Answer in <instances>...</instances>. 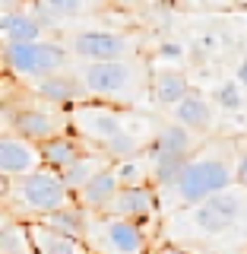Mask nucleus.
<instances>
[{
    "mask_svg": "<svg viewBox=\"0 0 247 254\" xmlns=\"http://www.w3.org/2000/svg\"><path fill=\"white\" fill-rule=\"evenodd\" d=\"M181 54H184V51H181V45H171V42L158 48V58H165V61H171V58H174V61H181Z\"/></svg>",
    "mask_w": 247,
    "mask_h": 254,
    "instance_id": "28",
    "label": "nucleus"
},
{
    "mask_svg": "<svg viewBox=\"0 0 247 254\" xmlns=\"http://www.w3.org/2000/svg\"><path fill=\"white\" fill-rule=\"evenodd\" d=\"M0 58H3V73L26 83L32 76L63 70L73 54L54 38H35V42H0Z\"/></svg>",
    "mask_w": 247,
    "mask_h": 254,
    "instance_id": "7",
    "label": "nucleus"
},
{
    "mask_svg": "<svg viewBox=\"0 0 247 254\" xmlns=\"http://www.w3.org/2000/svg\"><path fill=\"white\" fill-rule=\"evenodd\" d=\"M89 219H92V210H86L83 203L70 200V203H63L60 210L48 213V216H45V219H38V222H45V226L57 229V232H67V235L86 238V229H89Z\"/></svg>",
    "mask_w": 247,
    "mask_h": 254,
    "instance_id": "20",
    "label": "nucleus"
},
{
    "mask_svg": "<svg viewBox=\"0 0 247 254\" xmlns=\"http://www.w3.org/2000/svg\"><path fill=\"white\" fill-rule=\"evenodd\" d=\"M111 3H114L117 10H140V6L152 3V0H111Z\"/></svg>",
    "mask_w": 247,
    "mask_h": 254,
    "instance_id": "29",
    "label": "nucleus"
},
{
    "mask_svg": "<svg viewBox=\"0 0 247 254\" xmlns=\"http://www.w3.org/2000/svg\"><path fill=\"white\" fill-rule=\"evenodd\" d=\"M70 200H73V190L63 185L60 172L42 165V169L19 175V178H6V190L0 197V206L13 219L32 222V219H45L48 213L60 210Z\"/></svg>",
    "mask_w": 247,
    "mask_h": 254,
    "instance_id": "4",
    "label": "nucleus"
},
{
    "mask_svg": "<svg viewBox=\"0 0 247 254\" xmlns=\"http://www.w3.org/2000/svg\"><path fill=\"white\" fill-rule=\"evenodd\" d=\"M0 108H3V127H10L13 133H19V137H26L32 143H45L48 137H57V133L70 130L67 111L48 105L29 89L22 102L6 99V102H0Z\"/></svg>",
    "mask_w": 247,
    "mask_h": 254,
    "instance_id": "6",
    "label": "nucleus"
},
{
    "mask_svg": "<svg viewBox=\"0 0 247 254\" xmlns=\"http://www.w3.org/2000/svg\"><path fill=\"white\" fill-rule=\"evenodd\" d=\"M42 169V149L38 143H32L26 137L13 130H0V175L3 178H19Z\"/></svg>",
    "mask_w": 247,
    "mask_h": 254,
    "instance_id": "13",
    "label": "nucleus"
},
{
    "mask_svg": "<svg viewBox=\"0 0 247 254\" xmlns=\"http://www.w3.org/2000/svg\"><path fill=\"white\" fill-rule=\"evenodd\" d=\"M200 3L209 10H232V6H238V0H200Z\"/></svg>",
    "mask_w": 247,
    "mask_h": 254,
    "instance_id": "30",
    "label": "nucleus"
},
{
    "mask_svg": "<svg viewBox=\"0 0 247 254\" xmlns=\"http://www.w3.org/2000/svg\"><path fill=\"white\" fill-rule=\"evenodd\" d=\"M83 79L89 99L114 102L127 105L140 99L149 89V67L143 58H127V61H89L76 70Z\"/></svg>",
    "mask_w": 247,
    "mask_h": 254,
    "instance_id": "5",
    "label": "nucleus"
},
{
    "mask_svg": "<svg viewBox=\"0 0 247 254\" xmlns=\"http://www.w3.org/2000/svg\"><path fill=\"white\" fill-rule=\"evenodd\" d=\"M108 216H121V219H133L146 229H155L158 219H162V206H158V194H155V185H121L114 197L105 203Z\"/></svg>",
    "mask_w": 247,
    "mask_h": 254,
    "instance_id": "11",
    "label": "nucleus"
},
{
    "mask_svg": "<svg viewBox=\"0 0 247 254\" xmlns=\"http://www.w3.org/2000/svg\"><path fill=\"white\" fill-rule=\"evenodd\" d=\"M35 38H45V26L29 6L0 13V42H35Z\"/></svg>",
    "mask_w": 247,
    "mask_h": 254,
    "instance_id": "19",
    "label": "nucleus"
},
{
    "mask_svg": "<svg viewBox=\"0 0 247 254\" xmlns=\"http://www.w3.org/2000/svg\"><path fill=\"white\" fill-rule=\"evenodd\" d=\"M3 190H6V178L0 175V197H3Z\"/></svg>",
    "mask_w": 247,
    "mask_h": 254,
    "instance_id": "33",
    "label": "nucleus"
},
{
    "mask_svg": "<svg viewBox=\"0 0 247 254\" xmlns=\"http://www.w3.org/2000/svg\"><path fill=\"white\" fill-rule=\"evenodd\" d=\"M117 190H121V178H117L114 162H111L108 169H101L99 175H92V178L76 190L73 200L83 203L86 210H92V213H101V210H105V203L117 194Z\"/></svg>",
    "mask_w": 247,
    "mask_h": 254,
    "instance_id": "16",
    "label": "nucleus"
},
{
    "mask_svg": "<svg viewBox=\"0 0 247 254\" xmlns=\"http://www.w3.org/2000/svg\"><path fill=\"white\" fill-rule=\"evenodd\" d=\"M165 229H168V242H178L190 251H197V248H212L219 254H228L235 248L247 251V232L232 226L209 200L168 213Z\"/></svg>",
    "mask_w": 247,
    "mask_h": 254,
    "instance_id": "3",
    "label": "nucleus"
},
{
    "mask_svg": "<svg viewBox=\"0 0 247 254\" xmlns=\"http://www.w3.org/2000/svg\"><path fill=\"white\" fill-rule=\"evenodd\" d=\"M149 254H197V251H190V248H184V245H178V242H162V245H152Z\"/></svg>",
    "mask_w": 247,
    "mask_h": 254,
    "instance_id": "27",
    "label": "nucleus"
},
{
    "mask_svg": "<svg viewBox=\"0 0 247 254\" xmlns=\"http://www.w3.org/2000/svg\"><path fill=\"white\" fill-rule=\"evenodd\" d=\"M209 203L216 206V210H219L228 222H232V226H238L241 232H247V188H241V185L235 181V185H228L225 190L212 194Z\"/></svg>",
    "mask_w": 247,
    "mask_h": 254,
    "instance_id": "22",
    "label": "nucleus"
},
{
    "mask_svg": "<svg viewBox=\"0 0 247 254\" xmlns=\"http://www.w3.org/2000/svg\"><path fill=\"white\" fill-rule=\"evenodd\" d=\"M190 89V79L184 70H174V67H165V70H155L152 73V83H149V92H152V102L158 108L171 111L181 99L187 95Z\"/></svg>",
    "mask_w": 247,
    "mask_h": 254,
    "instance_id": "18",
    "label": "nucleus"
},
{
    "mask_svg": "<svg viewBox=\"0 0 247 254\" xmlns=\"http://www.w3.org/2000/svg\"><path fill=\"white\" fill-rule=\"evenodd\" d=\"M70 130L89 149L105 153L111 162H121L130 156H143L152 140L155 127L146 115H137L127 105H114V102L101 99H86L67 111Z\"/></svg>",
    "mask_w": 247,
    "mask_h": 254,
    "instance_id": "1",
    "label": "nucleus"
},
{
    "mask_svg": "<svg viewBox=\"0 0 247 254\" xmlns=\"http://www.w3.org/2000/svg\"><path fill=\"white\" fill-rule=\"evenodd\" d=\"M197 146H200V133H194L190 127L178 124V121L158 124L155 133H152V140H149V146H146V153H143L149 159L152 185L162 188L165 181H171Z\"/></svg>",
    "mask_w": 247,
    "mask_h": 254,
    "instance_id": "9",
    "label": "nucleus"
},
{
    "mask_svg": "<svg viewBox=\"0 0 247 254\" xmlns=\"http://www.w3.org/2000/svg\"><path fill=\"white\" fill-rule=\"evenodd\" d=\"M216 102L222 111H241L244 108V86L238 79H225L216 89Z\"/></svg>",
    "mask_w": 247,
    "mask_h": 254,
    "instance_id": "25",
    "label": "nucleus"
},
{
    "mask_svg": "<svg viewBox=\"0 0 247 254\" xmlns=\"http://www.w3.org/2000/svg\"><path fill=\"white\" fill-rule=\"evenodd\" d=\"M171 118L178 124L190 127L194 133H200V137L209 133L212 130V102H209V95L203 89H194V86H190L187 95L171 108Z\"/></svg>",
    "mask_w": 247,
    "mask_h": 254,
    "instance_id": "15",
    "label": "nucleus"
},
{
    "mask_svg": "<svg viewBox=\"0 0 247 254\" xmlns=\"http://www.w3.org/2000/svg\"><path fill=\"white\" fill-rule=\"evenodd\" d=\"M108 165H111V159H108L105 153H99V149H89V146H86V153L79 156L76 162H70L67 169L60 172V178H63V185H67V188L76 194V190L83 188L86 181L92 178V175H99L101 169H108Z\"/></svg>",
    "mask_w": 247,
    "mask_h": 254,
    "instance_id": "21",
    "label": "nucleus"
},
{
    "mask_svg": "<svg viewBox=\"0 0 247 254\" xmlns=\"http://www.w3.org/2000/svg\"><path fill=\"white\" fill-rule=\"evenodd\" d=\"M70 54L83 64L89 61H127L140 58V38L133 32H114V29H86L76 32L67 45Z\"/></svg>",
    "mask_w": 247,
    "mask_h": 254,
    "instance_id": "10",
    "label": "nucleus"
},
{
    "mask_svg": "<svg viewBox=\"0 0 247 254\" xmlns=\"http://www.w3.org/2000/svg\"><path fill=\"white\" fill-rule=\"evenodd\" d=\"M89 6H105V3H111V0H86Z\"/></svg>",
    "mask_w": 247,
    "mask_h": 254,
    "instance_id": "32",
    "label": "nucleus"
},
{
    "mask_svg": "<svg viewBox=\"0 0 247 254\" xmlns=\"http://www.w3.org/2000/svg\"><path fill=\"white\" fill-rule=\"evenodd\" d=\"M235 156H238V140L232 137L200 140V146L187 156V162L178 169V175L171 181H165L162 188H155L162 216L203 203L212 194L235 185Z\"/></svg>",
    "mask_w": 247,
    "mask_h": 254,
    "instance_id": "2",
    "label": "nucleus"
},
{
    "mask_svg": "<svg viewBox=\"0 0 247 254\" xmlns=\"http://www.w3.org/2000/svg\"><path fill=\"white\" fill-rule=\"evenodd\" d=\"M0 254H35L32 251L29 226L22 219H13L0 229Z\"/></svg>",
    "mask_w": 247,
    "mask_h": 254,
    "instance_id": "23",
    "label": "nucleus"
},
{
    "mask_svg": "<svg viewBox=\"0 0 247 254\" xmlns=\"http://www.w3.org/2000/svg\"><path fill=\"white\" fill-rule=\"evenodd\" d=\"M86 245L92 254H149L152 251V229L133 219L92 213L86 229Z\"/></svg>",
    "mask_w": 247,
    "mask_h": 254,
    "instance_id": "8",
    "label": "nucleus"
},
{
    "mask_svg": "<svg viewBox=\"0 0 247 254\" xmlns=\"http://www.w3.org/2000/svg\"><path fill=\"white\" fill-rule=\"evenodd\" d=\"M235 79H238V83H241L244 89H247V58H241V64L235 67Z\"/></svg>",
    "mask_w": 247,
    "mask_h": 254,
    "instance_id": "31",
    "label": "nucleus"
},
{
    "mask_svg": "<svg viewBox=\"0 0 247 254\" xmlns=\"http://www.w3.org/2000/svg\"><path fill=\"white\" fill-rule=\"evenodd\" d=\"M22 86H26L32 95H38L42 102H48V105H54L60 111H70L73 105H79V102L89 99V92H86L79 73H76V70H67V67H63V70H51V73H45V76H32Z\"/></svg>",
    "mask_w": 247,
    "mask_h": 254,
    "instance_id": "12",
    "label": "nucleus"
},
{
    "mask_svg": "<svg viewBox=\"0 0 247 254\" xmlns=\"http://www.w3.org/2000/svg\"><path fill=\"white\" fill-rule=\"evenodd\" d=\"M235 181L247 188V137L238 140V156H235Z\"/></svg>",
    "mask_w": 247,
    "mask_h": 254,
    "instance_id": "26",
    "label": "nucleus"
},
{
    "mask_svg": "<svg viewBox=\"0 0 247 254\" xmlns=\"http://www.w3.org/2000/svg\"><path fill=\"white\" fill-rule=\"evenodd\" d=\"M238 3H247V0H238Z\"/></svg>",
    "mask_w": 247,
    "mask_h": 254,
    "instance_id": "34",
    "label": "nucleus"
},
{
    "mask_svg": "<svg viewBox=\"0 0 247 254\" xmlns=\"http://www.w3.org/2000/svg\"><path fill=\"white\" fill-rule=\"evenodd\" d=\"M26 226H29V238H32V251L35 254H92L89 245H86V238L57 232V229L45 226V222H38V219L26 222Z\"/></svg>",
    "mask_w": 247,
    "mask_h": 254,
    "instance_id": "14",
    "label": "nucleus"
},
{
    "mask_svg": "<svg viewBox=\"0 0 247 254\" xmlns=\"http://www.w3.org/2000/svg\"><path fill=\"white\" fill-rule=\"evenodd\" d=\"M38 149H42V165H48L54 172H63L70 162H76L86 153V143L73 130H67V133H57V137H48L45 143H38Z\"/></svg>",
    "mask_w": 247,
    "mask_h": 254,
    "instance_id": "17",
    "label": "nucleus"
},
{
    "mask_svg": "<svg viewBox=\"0 0 247 254\" xmlns=\"http://www.w3.org/2000/svg\"><path fill=\"white\" fill-rule=\"evenodd\" d=\"M114 172H117V178H121V185H149V181H152L146 156L121 159V162H114Z\"/></svg>",
    "mask_w": 247,
    "mask_h": 254,
    "instance_id": "24",
    "label": "nucleus"
}]
</instances>
